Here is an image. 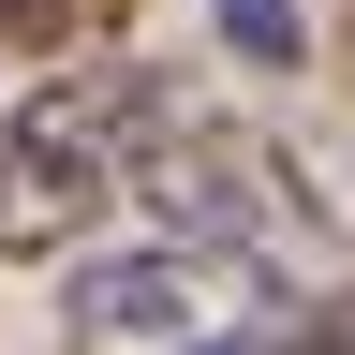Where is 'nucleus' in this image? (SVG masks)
<instances>
[{
    "label": "nucleus",
    "instance_id": "obj_1",
    "mask_svg": "<svg viewBox=\"0 0 355 355\" xmlns=\"http://www.w3.org/2000/svg\"><path fill=\"white\" fill-rule=\"evenodd\" d=\"M266 340V266L252 252H193L148 237L119 266H89L60 311V355H252Z\"/></svg>",
    "mask_w": 355,
    "mask_h": 355
},
{
    "label": "nucleus",
    "instance_id": "obj_2",
    "mask_svg": "<svg viewBox=\"0 0 355 355\" xmlns=\"http://www.w3.org/2000/svg\"><path fill=\"white\" fill-rule=\"evenodd\" d=\"M148 207L178 222L193 252H282L296 237V163L266 148V133H178V148L148 163Z\"/></svg>",
    "mask_w": 355,
    "mask_h": 355
},
{
    "label": "nucleus",
    "instance_id": "obj_3",
    "mask_svg": "<svg viewBox=\"0 0 355 355\" xmlns=\"http://www.w3.org/2000/svg\"><path fill=\"white\" fill-rule=\"evenodd\" d=\"M104 193H119V163L60 148V133H15V148H0V266L89 237V222H104Z\"/></svg>",
    "mask_w": 355,
    "mask_h": 355
},
{
    "label": "nucleus",
    "instance_id": "obj_4",
    "mask_svg": "<svg viewBox=\"0 0 355 355\" xmlns=\"http://www.w3.org/2000/svg\"><path fill=\"white\" fill-rule=\"evenodd\" d=\"M89 30H133V0H0V44H15V60H60Z\"/></svg>",
    "mask_w": 355,
    "mask_h": 355
},
{
    "label": "nucleus",
    "instance_id": "obj_5",
    "mask_svg": "<svg viewBox=\"0 0 355 355\" xmlns=\"http://www.w3.org/2000/svg\"><path fill=\"white\" fill-rule=\"evenodd\" d=\"M222 30H237V60H252V74H282L296 44H311V15H296V0H222Z\"/></svg>",
    "mask_w": 355,
    "mask_h": 355
},
{
    "label": "nucleus",
    "instance_id": "obj_6",
    "mask_svg": "<svg viewBox=\"0 0 355 355\" xmlns=\"http://www.w3.org/2000/svg\"><path fill=\"white\" fill-rule=\"evenodd\" d=\"M296 355H355V296H326V311H311V326H296Z\"/></svg>",
    "mask_w": 355,
    "mask_h": 355
},
{
    "label": "nucleus",
    "instance_id": "obj_7",
    "mask_svg": "<svg viewBox=\"0 0 355 355\" xmlns=\"http://www.w3.org/2000/svg\"><path fill=\"white\" fill-rule=\"evenodd\" d=\"M0 148H15V133H0Z\"/></svg>",
    "mask_w": 355,
    "mask_h": 355
}]
</instances>
